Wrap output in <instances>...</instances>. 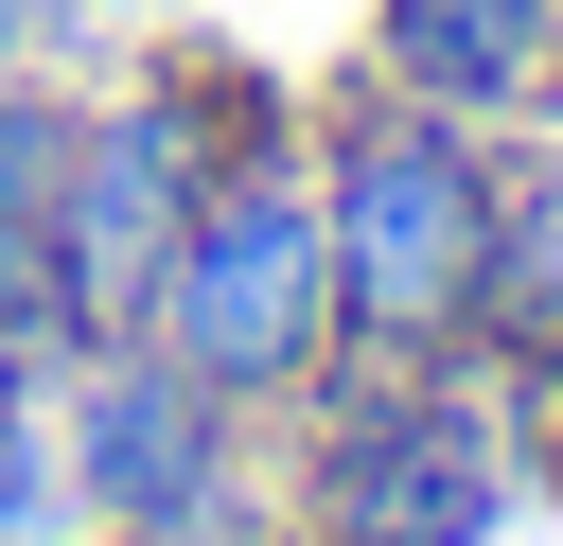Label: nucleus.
Segmentation results:
<instances>
[{"mask_svg":"<svg viewBox=\"0 0 563 546\" xmlns=\"http://www.w3.org/2000/svg\"><path fill=\"white\" fill-rule=\"evenodd\" d=\"M282 458V546H510L528 511V423L475 352H352L264 423Z\"/></svg>","mask_w":563,"mask_h":546,"instance_id":"f257e3e1","label":"nucleus"},{"mask_svg":"<svg viewBox=\"0 0 563 546\" xmlns=\"http://www.w3.org/2000/svg\"><path fill=\"white\" fill-rule=\"evenodd\" d=\"M493 123L405 106L369 70H317V229H334V335L352 352H475V247H493Z\"/></svg>","mask_w":563,"mask_h":546,"instance_id":"f03ea898","label":"nucleus"},{"mask_svg":"<svg viewBox=\"0 0 563 546\" xmlns=\"http://www.w3.org/2000/svg\"><path fill=\"white\" fill-rule=\"evenodd\" d=\"M141 352H176L211 405H246V423H282L317 370H334V229H317V123L299 141H264V159H229L211 194H194V229L158 247V282H141V317H123Z\"/></svg>","mask_w":563,"mask_h":546,"instance_id":"7ed1b4c3","label":"nucleus"},{"mask_svg":"<svg viewBox=\"0 0 563 546\" xmlns=\"http://www.w3.org/2000/svg\"><path fill=\"white\" fill-rule=\"evenodd\" d=\"M246 476H264V423H246V405H211L176 352L88 335V352L53 370V493H70V528L211 511V493H246Z\"/></svg>","mask_w":563,"mask_h":546,"instance_id":"20e7f679","label":"nucleus"},{"mask_svg":"<svg viewBox=\"0 0 563 546\" xmlns=\"http://www.w3.org/2000/svg\"><path fill=\"white\" fill-rule=\"evenodd\" d=\"M352 70L405 88V106H457V123L528 141V123H563V0H369Z\"/></svg>","mask_w":563,"mask_h":546,"instance_id":"39448f33","label":"nucleus"},{"mask_svg":"<svg viewBox=\"0 0 563 546\" xmlns=\"http://www.w3.org/2000/svg\"><path fill=\"white\" fill-rule=\"evenodd\" d=\"M475 370L545 387L563 370V123H528L493 159V247H475Z\"/></svg>","mask_w":563,"mask_h":546,"instance_id":"423d86ee","label":"nucleus"},{"mask_svg":"<svg viewBox=\"0 0 563 546\" xmlns=\"http://www.w3.org/2000/svg\"><path fill=\"white\" fill-rule=\"evenodd\" d=\"M70 88H88V70H53V53H35V70H0V264H18V247H35V211H53Z\"/></svg>","mask_w":563,"mask_h":546,"instance_id":"0eeeda50","label":"nucleus"},{"mask_svg":"<svg viewBox=\"0 0 563 546\" xmlns=\"http://www.w3.org/2000/svg\"><path fill=\"white\" fill-rule=\"evenodd\" d=\"M0 546H70V493H53V405L0 387Z\"/></svg>","mask_w":563,"mask_h":546,"instance_id":"6e6552de","label":"nucleus"},{"mask_svg":"<svg viewBox=\"0 0 563 546\" xmlns=\"http://www.w3.org/2000/svg\"><path fill=\"white\" fill-rule=\"evenodd\" d=\"M510 423H528V493L563 511V370H545V387H510Z\"/></svg>","mask_w":563,"mask_h":546,"instance_id":"1a4fd4ad","label":"nucleus"},{"mask_svg":"<svg viewBox=\"0 0 563 546\" xmlns=\"http://www.w3.org/2000/svg\"><path fill=\"white\" fill-rule=\"evenodd\" d=\"M35 35H53V0H0V70H35Z\"/></svg>","mask_w":563,"mask_h":546,"instance_id":"9d476101","label":"nucleus"},{"mask_svg":"<svg viewBox=\"0 0 563 546\" xmlns=\"http://www.w3.org/2000/svg\"><path fill=\"white\" fill-rule=\"evenodd\" d=\"M106 18H194V0H106Z\"/></svg>","mask_w":563,"mask_h":546,"instance_id":"9b49d317","label":"nucleus"}]
</instances>
